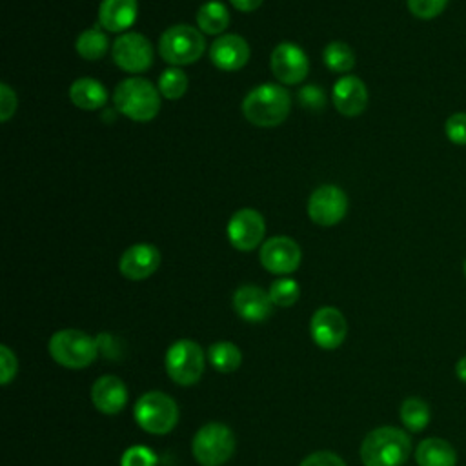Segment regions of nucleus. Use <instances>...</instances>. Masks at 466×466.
Returning a JSON list of instances; mask_svg holds the SVG:
<instances>
[{
	"label": "nucleus",
	"instance_id": "1",
	"mask_svg": "<svg viewBox=\"0 0 466 466\" xmlns=\"http://www.w3.org/2000/svg\"><path fill=\"white\" fill-rule=\"evenodd\" d=\"M242 115L257 127H275L289 115V93L277 84L257 86L244 96Z\"/></svg>",
	"mask_w": 466,
	"mask_h": 466
},
{
	"label": "nucleus",
	"instance_id": "2",
	"mask_svg": "<svg viewBox=\"0 0 466 466\" xmlns=\"http://www.w3.org/2000/svg\"><path fill=\"white\" fill-rule=\"evenodd\" d=\"M411 453V441L406 431L393 426H380L370 431L360 444L364 466H402Z\"/></svg>",
	"mask_w": 466,
	"mask_h": 466
},
{
	"label": "nucleus",
	"instance_id": "3",
	"mask_svg": "<svg viewBox=\"0 0 466 466\" xmlns=\"http://www.w3.org/2000/svg\"><path fill=\"white\" fill-rule=\"evenodd\" d=\"M160 91L149 80L140 76L124 78L113 93V102L118 113L135 120L149 122L160 111Z\"/></svg>",
	"mask_w": 466,
	"mask_h": 466
},
{
	"label": "nucleus",
	"instance_id": "4",
	"mask_svg": "<svg viewBox=\"0 0 466 466\" xmlns=\"http://www.w3.org/2000/svg\"><path fill=\"white\" fill-rule=\"evenodd\" d=\"M206 49V40L200 29L186 24L167 27L158 40L160 56L171 66H187L197 62Z\"/></svg>",
	"mask_w": 466,
	"mask_h": 466
},
{
	"label": "nucleus",
	"instance_id": "5",
	"mask_svg": "<svg viewBox=\"0 0 466 466\" xmlns=\"http://www.w3.org/2000/svg\"><path fill=\"white\" fill-rule=\"evenodd\" d=\"M49 353L64 368L80 370L96 359L98 344L80 329H60L49 340Z\"/></svg>",
	"mask_w": 466,
	"mask_h": 466
},
{
	"label": "nucleus",
	"instance_id": "6",
	"mask_svg": "<svg viewBox=\"0 0 466 466\" xmlns=\"http://www.w3.org/2000/svg\"><path fill=\"white\" fill-rule=\"evenodd\" d=\"M133 415L142 430L162 435L175 428L178 420V408L169 395L162 391H149L137 400Z\"/></svg>",
	"mask_w": 466,
	"mask_h": 466
},
{
	"label": "nucleus",
	"instance_id": "7",
	"mask_svg": "<svg viewBox=\"0 0 466 466\" xmlns=\"http://www.w3.org/2000/svg\"><path fill=\"white\" fill-rule=\"evenodd\" d=\"M191 450L198 464L220 466L233 455L235 435L226 424L209 422L195 433Z\"/></svg>",
	"mask_w": 466,
	"mask_h": 466
},
{
	"label": "nucleus",
	"instance_id": "8",
	"mask_svg": "<svg viewBox=\"0 0 466 466\" xmlns=\"http://www.w3.org/2000/svg\"><path fill=\"white\" fill-rule=\"evenodd\" d=\"M166 371L180 386L195 384L204 373V351L187 339L177 340L166 353Z\"/></svg>",
	"mask_w": 466,
	"mask_h": 466
},
{
	"label": "nucleus",
	"instance_id": "9",
	"mask_svg": "<svg viewBox=\"0 0 466 466\" xmlns=\"http://www.w3.org/2000/svg\"><path fill=\"white\" fill-rule=\"evenodd\" d=\"M115 64L127 73H142L153 64L151 42L140 33H124L116 36L111 47Z\"/></svg>",
	"mask_w": 466,
	"mask_h": 466
},
{
	"label": "nucleus",
	"instance_id": "10",
	"mask_svg": "<svg viewBox=\"0 0 466 466\" xmlns=\"http://www.w3.org/2000/svg\"><path fill=\"white\" fill-rule=\"evenodd\" d=\"M348 211V197L346 193L333 184H324L317 187L308 200V215L309 218L322 228H329L339 224Z\"/></svg>",
	"mask_w": 466,
	"mask_h": 466
},
{
	"label": "nucleus",
	"instance_id": "11",
	"mask_svg": "<svg viewBox=\"0 0 466 466\" xmlns=\"http://www.w3.org/2000/svg\"><path fill=\"white\" fill-rule=\"evenodd\" d=\"M228 240L238 251H251L262 244L266 233L264 217L253 208L235 211L228 222Z\"/></svg>",
	"mask_w": 466,
	"mask_h": 466
},
{
	"label": "nucleus",
	"instance_id": "12",
	"mask_svg": "<svg viewBox=\"0 0 466 466\" xmlns=\"http://www.w3.org/2000/svg\"><path fill=\"white\" fill-rule=\"evenodd\" d=\"M269 66L275 78L286 86L300 84L309 71V60L306 53L302 47L291 42H282L273 49Z\"/></svg>",
	"mask_w": 466,
	"mask_h": 466
},
{
	"label": "nucleus",
	"instance_id": "13",
	"mask_svg": "<svg viewBox=\"0 0 466 466\" xmlns=\"http://www.w3.org/2000/svg\"><path fill=\"white\" fill-rule=\"evenodd\" d=\"M260 264L275 275L293 273L300 264V248L289 237H271L262 242L258 253Z\"/></svg>",
	"mask_w": 466,
	"mask_h": 466
},
{
	"label": "nucleus",
	"instance_id": "14",
	"mask_svg": "<svg viewBox=\"0 0 466 466\" xmlns=\"http://www.w3.org/2000/svg\"><path fill=\"white\" fill-rule=\"evenodd\" d=\"M309 329L317 346H320L322 350H335L346 339L348 322L337 308L324 306L313 313Z\"/></svg>",
	"mask_w": 466,
	"mask_h": 466
},
{
	"label": "nucleus",
	"instance_id": "15",
	"mask_svg": "<svg viewBox=\"0 0 466 466\" xmlns=\"http://www.w3.org/2000/svg\"><path fill=\"white\" fill-rule=\"evenodd\" d=\"M160 266V251L153 244H135L127 248L118 262L120 273L129 280H144Z\"/></svg>",
	"mask_w": 466,
	"mask_h": 466
},
{
	"label": "nucleus",
	"instance_id": "16",
	"mask_svg": "<svg viewBox=\"0 0 466 466\" xmlns=\"http://www.w3.org/2000/svg\"><path fill=\"white\" fill-rule=\"evenodd\" d=\"M209 58L222 71H238L249 60V46L238 35H222L213 40Z\"/></svg>",
	"mask_w": 466,
	"mask_h": 466
},
{
	"label": "nucleus",
	"instance_id": "17",
	"mask_svg": "<svg viewBox=\"0 0 466 466\" xmlns=\"http://www.w3.org/2000/svg\"><path fill=\"white\" fill-rule=\"evenodd\" d=\"M337 111L344 116H357L368 106L366 84L355 75H344L339 78L331 91Z\"/></svg>",
	"mask_w": 466,
	"mask_h": 466
},
{
	"label": "nucleus",
	"instance_id": "18",
	"mask_svg": "<svg viewBox=\"0 0 466 466\" xmlns=\"http://www.w3.org/2000/svg\"><path fill=\"white\" fill-rule=\"evenodd\" d=\"M273 300L268 291L258 286L244 284L233 295V308L248 322H262L273 311Z\"/></svg>",
	"mask_w": 466,
	"mask_h": 466
},
{
	"label": "nucleus",
	"instance_id": "19",
	"mask_svg": "<svg viewBox=\"0 0 466 466\" xmlns=\"http://www.w3.org/2000/svg\"><path fill=\"white\" fill-rule=\"evenodd\" d=\"M91 399L98 411L113 415L118 413L127 402L126 384L115 375H104L96 379L91 388Z\"/></svg>",
	"mask_w": 466,
	"mask_h": 466
},
{
	"label": "nucleus",
	"instance_id": "20",
	"mask_svg": "<svg viewBox=\"0 0 466 466\" xmlns=\"http://www.w3.org/2000/svg\"><path fill=\"white\" fill-rule=\"evenodd\" d=\"M137 15V0H102L98 7V24L109 33H120L135 24Z\"/></svg>",
	"mask_w": 466,
	"mask_h": 466
},
{
	"label": "nucleus",
	"instance_id": "21",
	"mask_svg": "<svg viewBox=\"0 0 466 466\" xmlns=\"http://www.w3.org/2000/svg\"><path fill=\"white\" fill-rule=\"evenodd\" d=\"M69 100L84 111H95L106 106L107 102V89L91 76L76 78L69 86Z\"/></svg>",
	"mask_w": 466,
	"mask_h": 466
},
{
	"label": "nucleus",
	"instance_id": "22",
	"mask_svg": "<svg viewBox=\"0 0 466 466\" xmlns=\"http://www.w3.org/2000/svg\"><path fill=\"white\" fill-rule=\"evenodd\" d=\"M415 461L419 466H455L457 453L448 441L430 437L419 442L415 450Z\"/></svg>",
	"mask_w": 466,
	"mask_h": 466
},
{
	"label": "nucleus",
	"instance_id": "23",
	"mask_svg": "<svg viewBox=\"0 0 466 466\" xmlns=\"http://www.w3.org/2000/svg\"><path fill=\"white\" fill-rule=\"evenodd\" d=\"M197 24L206 35H220L229 24V11L222 2L209 0L198 7Z\"/></svg>",
	"mask_w": 466,
	"mask_h": 466
},
{
	"label": "nucleus",
	"instance_id": "24",
	"mask_svg": "<svg viewBox=\"0 0 466 466\" xmlns=\"http://www.w3.org/2000/svg\"><path fill=\"white\" fill-rule=\"evenodd\" d=\"M107 47H109L107 36L98 27H89L82 31L75 42V49L84 60L102 58L107 53Z\"/></svg>",
	"mask_w": 466,
	"mask_h": 466
},
{
	"label": "nucleus",
	"instance_id": "25",
	"mask_svg": "<svg viewBox=\"0 0 466 466\" xmlns=\"http://www.w3.org/2000/svg\"><path fill=\"white\" fill-rule=\"evenodd\" d=\"M208 359L213 364V368L220 373H231L242 362L240 350L231 342H215V344H211L209 350H208Z\"/></svg>",
	"mask_w": 466,
	"mask_h": 466
},
{
	"label": "nucleus",
	"instance_id": "26",
	"mask_svg": "<svg viewBox=\"0 0 466 466\" xmlns=\"http://www.w3.org/2000/svg\"><path fill=\"white\" fill-rule=\"evenodd\" d=\"M322 60L333 73H348L355 66V53L344 42H329L324 47Z\"/></svg>",
	"mask_w": 466,
	"mask_h": 466
},
{
	"label": "nucleus",
	"instance_id": "27",
	"mask_svg": "<svg viewBox=\"0 0 466 466\" xmlns=\"http://www.w3.org/2000/svg\"><path fill=\"white\" fill-rule=\"evenodd\" d=\"M400 420L410 431H420L430 422V406L417 397H410L400 404Z\"/></svg>",
	"mask_w": 466,
	"mask_h": 466
},
{
	"label": "nucleus",
	"instance_id": "28",
	"mask_svg": "<svg viewBox=\"0 0 466 466\" xmlns=\"http://www.w3.org/2000/svg\"><path fill=\"white\" fill-rule=\"evenodd\" d=\"M158 91L167 100H178L187 91V75L180 67H167L158 78Z\"/></svg>",
	"mask_w": 466,
	"mask_h": 466
},
{
	"label": "nucleus",
	"instance_id": "29",
	"mask_svg": "<svg viewBox=\"0 0 466 466\" xmlns=\"http://www.w3.org/2000/svg\"><path fill=\"white\" fill-rule=\"evenodd\" d=\"M268 293H269L275 306L289 308L299 300L300 288H299L297 280H293V279H279L271 284Z\"/></svg>",
	"mask_w": 466,
	"mask_h": 466
},
{
	"label": "nucleus",
	"instance_id": "30",
	"mask_svg": "<svg viewBox=\"0 0 466 466\" xmlns=\"http://www.w3.org/2000/svg\"><path fill=\"white\" fill-rule=\"evenodd\" d=\"M406 2H408L410 13L420 20H431L439 16L448 5V0H406Z\"/></svg>",
	"mask_w": 466,
	"mask_h": 466
},
{
	"label": "nucleus",
	"instance_id": "31",
	"mask_svg": "<svg viewBox=\"0 0 466 466\" xmlns=\"http://www.w3.org/2000/svg\"><path fill=\"white\" fill-rule=\"evenodd\" d=\"M297 98H299V104L311 113H319L326 109V93L317 86L309 84L300 87V91L297 93Z\"/></svg>",
	"mask_w": 466,
	"mask_h": 466
},
{
	"label": "nucleus",
	"instance_id": "32",
	"mask_svg": "<svg viewBox=\"0 0 466 466\" xmlns=\"http://www.w3.org/2000/svg\"><path fill=\"white\" fill-rule=\"evenodd\" d=\"M444 133L450 142L466 146V113H453L444 122Z\"/></svg>",
	"mask_w": 466,
	"mask_h": 466
},
{
	"label": "nucleus",
	"instance_id": "33",
	"mask_svg": "<svg viewBox=\"0 0 466 466\" xmlns=\"http://www.w3.org/2000/svg\"><path fill=\"white\" fill-rule=\"evenodd\" d=\"M120 464L122 466H155L157 455L146 446H131L124 451Z\"/></svg>",
	"mask_w": 466,
	"mask_h": 466
},
{
	"label": "nucleus",
	"instance_id": "34",
	"mask_svg": "<svg viewBox=\"0 0 466 466\" xmlns=\"http://www.w3.org/2000/svg\"><path fill=\"white\" fill-rule=\"evenodd\" d=\"M16 106H18L16 93L5 82H2L0 84V120L7 122L15 115Z\"/></svg>",
	"mask_w": 466,
	"mask_h": 466
},
{
	"label": "nucleus",
	"instance_id": "35",
	"mask_svg": "<svg viewBox=\"0 0 466 466\" xmlns=\"http://www.w3.org/2000/svg\"><path fill=\"white\" fill-rule=\"evenodd\" d=\"M300 466H346L344 461L331 451H315L308 455Z\"/></svg>",
	"mask_w": 466,
	"mask_h": 466
},
{
	"label": "nucleus",
	"instance_id": "36",
	"mask_svg": "<svg viewBox=\"0 0 466 466\" xmlns=\"http://www.w3.org/2000/svg\"><path fill=\"white\" fill-rule=\"evenodd\" d=\"M0 370H2V384H7L16 373V357L11 353L7 346H0Z\"/></svg>",
	"mask_w": 466,
	"mask_h": 466
},
{
	"label": "nucleus",
	"instance_id": "37",
	"mask_svg": "<svg viewBox=\"0 0 466 466\" xmlns=\"http://www.w3.org/2000/svg\"><path fill=\"white\" fill-rule=\"evenodd\" d=\"M229 2L237 11H242V13H251L258 9L262 4V0H229Z\"/></svg>",
	"mask_w": 466,
	"mask_h": 466
},
{
	"label": "nucleus",
	"instance_id": "38",
	"mask_svg": "<svg viewBox=\"0 0 466 466\" xmlns=\"http://www.w3.org/2000/svg\"><path fill=\"white\" fill-rule=\"evenodd\" d=\"M455 375H457L462 382H466V357H462V359L457 360V364H455Z\"/></svg>",
	"mask_w": 466,
	"mask_h": 466
},
{
	"label": "nucleus",
	"instance_id": "39",
	"mask_svg": "<svg viewBox=\"0 0 466 466\" xmlns=\"http://www.w3.org/2000/svg\"><path fill=\"white\" fill-rule=\"evenodd\" d=\"M464 275H466V260H464Z\"/></svg>",
	"mask_w": 466,
	"mask_h": 466
}]
</instances>
